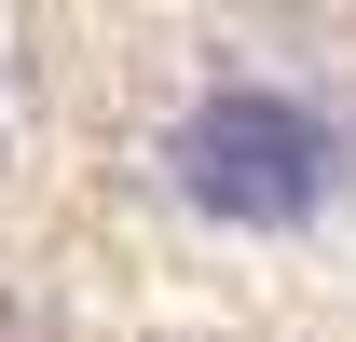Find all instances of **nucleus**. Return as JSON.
<instances>
[{
	"label": "nucleus",
	"mask_w": 356,
	"mask_h": 342,
	"mask_svg": "<svg viewBox=\"0 0 356 342\" xmlns=\"http://www.w3.org/2000/svg\"><path fill=\"white\" fill-rule=\"evenodd\" d=\"M151 192L220 247H302L356 206V124L302 69H206L151 124Z\"/></svg>",
	"instance_id": "nucleus-1"
}]
</instances>
